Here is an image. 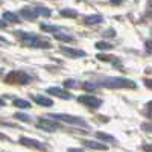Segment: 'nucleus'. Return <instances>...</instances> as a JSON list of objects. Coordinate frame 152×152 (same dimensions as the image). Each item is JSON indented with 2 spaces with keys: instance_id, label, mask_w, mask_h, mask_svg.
<instances>
[{
  "instance_id": "obj_1",
  "label": "nucleus",
  "mask_w": 152,
  "mask_h": 152,
  "mask_svg": "<svg viewBox=\"0 0 152 152\" xmlns=\"http://www.w3.org/2000/svg\"><path fill=\"white\" fill-rule=\"evenodd\" d=\"M15 37L18 40L28 47H37V49H50L52 44H50L49 40L46 38H41L35 34H31V32H23V31H15L14 32Z\"/></svg>"
},
{
  "instance_id": "obj_2",
  "label": "nucleus",
  "mask_w": 152,
  "mask_h": 152,
  "mask_svg": "<svg viewBox=\"0 0 152 152\" xmlns=\"http://www.w3.org/2000/svg\"><path fill=\"white\" fill-rule=\"evenodd\" d=\"M99 87H108V88H135V82L126 78H117V76H108L97 82Z\"/></svg>"
},
{
  "instance_id": "obj_3",
  "label": "nucleus",
  "mask_w": 152,
  "mask_h": 152,
  "mask_svg": "<svg viewBox=\"0 0 152 152\" xmlns=\"http://www.w3.org/2000/svg\"><path fill=\"white\" fill-rule=\"evenodd\" d=\"M47 117L50 119H56L59 122H66V123H70V125H76V126H82V128H88V123L78 117V116H70V114H64V113H56V114H49Z\"/></svg>"
},
{
  "instance_id": "obj_4",
  "label": "nucleus",
  "mask_w": 152,
  "mask_h": 152,
  "mask_svg": "<svg viewBox=\"0 0 152 152\" xmlns=\"http://www.w3.org/2000/svg\"><path fill=\"white\" fill-rule=\"evenodd\" d=\"M32 81V78L28 75V73H24L21 70H12L9 72L6 76H5V82L6 84H29Z\"/></svg>"
},
{
  "instance_id": "obj_5",
  "label": "nucleus",
  "mask_w": 152,
  "mask_h": 152,
  "mask_svg": "<svg viewBox=\"0 0 152 152\" xmlns=\"http://www.w3.org/2000/svg\"><path fill=\"white\" fill-rule=\"evenodd\" d=\"M37 126L40 129H44V131H49V132H53L59 128V123L55 122V120H50V117H40L37 120Z\"/></svg>"
},
{
  "instance_id": "obj_6",
  "label": "nucleus",
  "mask_w": 152,
  "mask_h": 152,
  "mask_svg": "<svg viewBox=\"0 0 152 152\" xmlns=\"http://www.w3.org/2000/svg\"><path fill=\"white\" fill-rule=\"evenodd\" d=\"M78 100L81 104H84L85 107L88 108H99L100 105H102V99H99L93 94H82L78 97Z\"/></svg>"
},
{
  "instance_id": "obj_7",
  "label": "nucleus",
  "mask_w": 152,
  "mask_h": 152,
  "mask_svg": "<svg viewBox=\"0 0 152 152\" xmlns=\"http://www.w3.org/2000/svg\"><path fill=\"white\" fill-rule=\"evenodd\" d=\"M47 94H53V96H56V97H59V99H72V94L69 93V91H66V90H62V88H59V87H50V88H47Z\"/></svg>"
},
{
  "instance_id": "obj_8",
  "label": "nucleus",
  "mask_w": 152,
  "mask_h": 152,
  "mask_svg": "<svg viewBox=\"0 0 152 152\" xmlns=\"http://www.w3.org/2000/svg\"><path fill=\"white\" fill-rule=\"evenodd\" d=\"M59 50H61L64 55L70 56V58H82V56H85V52H84V50H79V49H72V47L62 46Z\"/></svg>"
},
{
  "instance_id": "obj_9",
  "label": "nucleus",
  "mask_w": 152,
  "mask_h": 152,
  "mask_svg": "<svg viewBox=\"0 0 152 152\" xmlns=\"http://www.w3.org/2000/svg\"><path fill=\"white\" fill-rule=\"evenodd\" d=\"M20 143L23 146H29V148H37V149H46V145H43L41 142L34 140L29 137H20Z\"/></svg>"
},
{
  "instance_id": "obj_10",
  "label": "nucleus",
  "mask_w": 152,
  "mask_h": 152,
  "mask_svg": "<svg viewBox=\"0 0 152 152\" xmlns=\"http://www.w3.org/2000/svg\"><path fill=\"white\" fill-rule=\"evenodd\" d=\"M20 15L24 18V20H29V21H32V20H35L37 17H38V12H37V9L35 8H23V9H20Z\"/></svg>"
},
{
  "instance_id": "obj_11",
  "label": "nucleus",
  "mask_w": 152,
  "mask_h": 152,
  "mask_svg": "<svg viewBox=\"0 0 152 152\" xmlns=\"http://www.w3.org/2000/svg\"><path fill=\"white\" fill-rule=\"evenodd\" d=\"M32 100L38 105H43V107H52L53 105V100L49 99L46 96H41V94H32Z\"/></svg>"
},
{
  "instance_id": "obj_12",
  "label": "nucleus",
  "mask_w": 152,
  "mask_h": 152,
  "mask_svg": "<svg viewBox=\"0 0 152 152\" xmlns=\"http://www.w3.org/2000/svg\"><path fill=\"white\" fill-rule=\"evenodd\" d=\"M82 145L90 148V149H99V151H107L108 146L102 145V143H97V142H91V140H82Z\"/></svg>"
},
{
  "instance_id": "obj_13",
  "label": "nucleus",
  "mask_w": 152,
  "mask_h": 152,
  "mask_svg": "<svg viewBox=\"0 0 152 152\" xmlns=\"http://www.w3.org/2000/svg\"><path fill=\"white\" fill-rule=\"evenodd\" d=\"M102 21H104V17L99 15V14L97 15L94 14V15H85L84 17V23L85 24H99V23H102Z\"/></svg>"
},
{
  "instance_id": "obj_14",
  "label": "nucleus",
  "mask_w": 152,
  "mask_h": 152,
  "mask_svg": "<svg viewBox=\"0 0 152 152\" xmlns=\"http://www.w3.org/2000/svg\"><path fill=\"white\" fill-rule=\"evenodd\" d=\"M97 59H100V61H107V62H113L114 66H120V62H119V59L116 58V56H113V55H105V53H99L97 56H96Z\"/></svg>"
},
{
  "instance_id": "obj_15",
  "label": "nucleus",
  "mask_w": 152,
  "mask_h": 152,
  "mask_svg": "<svg viewBox=\"0 0 152 152\" xmlns=\"http://www.w3.org/2000/svg\"><path fill=\"white\" fill-rule=\"evenodd\" d=\"M2 18H3V20H6V21H9V23H20L18 15H17V14H14V12H9V11L3 12Z\"/></svg>"
},
{
  "instance_id": "obj_16",
  "label": "nucleus",
  "mask_w": 152,
  "mask_h": 152,
  "mask_svg": "<svg viewBox=\"0 0 152 152\" xmlns=\"http://www.w3.org/2000/svg\"><path fill=\"white\" fill-rule=\"evenodd\" d=\"M14 107L21 108V110H29L31 108V102L24 99H14Z\"/></svg>"
},
{
  "instance_id": "obj_17",
  "label": "nucleus",
  "mask_w": 152,
  "mask_h": 152,
  "mask_svg": "<svg viewBox=\"0 0 152 152\" xmlns=\"http://www.w3.org/2000/svg\"><path fill=\"white\" fill-rule=\"evenodd\" d=\"M53 38L58 41H66V43H70V41H75V38L72 35H66V34H61V32H56L53 34Z\"/></svg>"
},
{
  "instance_id": "obj_18",
  "label": "nucleus",
  "mask_w": 152,
  "mask_h": 152,
  "mask_svg": "<svg viewBox=\"0 0 152 152\" xmlns=\"http://www.w3.org/2000/svg\"><path fill=\"white\" fill-rule=\"evenodd\" d=\"M59 14H61L62 17L76 18V17H78V11H76V9H69V8H66V9H61V11H59Z\"/></svg>"
},
{
  "instance_id": "obj_19",
  "label": "nucleus",
  "mask_w": 152,
  "mask_h": 152,
  "mask_svg": "<svg viewBox=\"0 0 152 152\" xmlns=\"http://www.w3.org/2000/svg\"><path fill=\"white\" fill-rule=\"evenodd\" d=\"M94 135H96V138H99V140H104V142H113V143H116V138H114L113 135H110V134H105V132H96Z\"/></svg>"
},
{
  "instance_id": "obj_20",
  "label": "nucleus",
  "mask_w": 152,
  "mask_h": 152,
  "mask_svg": "<svg viewBox=\"0 0 152 152\" xmlns=\"http://www.w3.org/2000/svg\"><path fill=\"white\" fill-rule=\"evenodd\" d=\"M41 29L46 31V32H50V34L61 32V28L59 26H50V24H41Z\"/></svg>"
},
{
  "instance_id": "obj_21",
  "label": "nucleus",
  "mask_w": 152,
  "mask_h": 152,
  "mask_svg": "<svg viewBox=\"0 0 152 152\" xmlns=\"http://www.w3.org/2000/svg\"><path fill=\"white\" fill-rule=\"evenodd\" d=\"M94 46H96V49H99V50H110V49L114 47L113 44H110V43H107V41H97Z\"/></svg>"
},
{
  "instance_id": "obj_22",
  "label": "nucleus",
  "mask_w": 152,
  "mask_h": 152,
  "mask_svg": "<svg viewBox=\"0 0 152 152\" xmlns=\"http://www.w3.org/2000/svg\"><path fill=\"white\" fill-rule=\"evenodd\" d=\"M82 88L85 91H93V90H96V88H99V85H97V82H84Z\"/></svg>"
},
{
  "instance_id": "obj_23",
  "label": "nucleus",
  "mask_w": 152,
  "mask_h": 152,
  "mask_svg": "<svg viewBox=\"0 0 152 152\" xmlns=\"http://www.w3.org/2000/svg\"><path fill=\"white\" fill-rule=\"evenodd\" d=\"M38 15H43V17H50V14H52V11H50L49 8H41V6H37L35 8Z\"/></svg>"
},
{
  "instance_id": "obj_24",
  "label": "nucleus",
  "mask_w": 152,
  "mask_h": 152,
  "mask_svg": "<svg viewBox=\"0 0 152 152\" xmlns=\"http://www.w3.org/2000/svg\"><path fill=\"white\" fill-rule=\"evenodd\" d=\"M14 117L18 119V120H21V122H26V123H31L32 122V119L28 116V114H23V113H15Z\"/></svg>"
},
{
  "instance_id": "obj_25",
  "label": "nucleus",
  "mask_w": 152,
  "mask_h": 152,
  "mask_svg": "<svg viewBox=\"0 0 152 152\" xmlns=\"http://www.w3.org/2000/svg\"><path fill=\"white\" fill-rule=\"evenodd\" d=\"M145 114H146L149 119H152V100L145 105Z\"/></svg>"
},
{
  "instance_id": "obj_26",
  "label": "nucleus",
  "mask_w": 152,
  "mask_h": 152,
  "mask_svg": "<svg viewBox=\"0 0 152 152\" xmlns=\"http://www.w3.org/2000/svg\"><path fill=\"white\" fill-rule=\"evenodd\" d=\"M64 87H66V88L76 87V81H75V79H66V81H64Z\"/></svg>"
},
{
  "instance_id": "obj_27",
  "label": "nucleus",
  "mask_w": 152,
  "mask_h": 152,
  "mask_svg": "<svg viewBox=\"0 0 152 152\" xmlns=\"http://www.w3.org/2000/svg\"><path fill=\"white\" fill-rule=\"evenodd\" d=\"M142 129H145L148 132H152V123H143L142 125Z\"/></svg>"
},
{
  "instance_id": "obj_28",
  "label": "nucleus",
  "mask_w": 152,
  "mask_h": 152,
  "mask_svg": "<svg viewBox=\"0 0 152 152\" xmlns=\"http://www.w3.org/2000/svg\"><path fill=\"white\" fill-rule=\"evenodd\" d=\"M104 35H105V37H111V38H113V37H116V32H114V29H107V31L104 32Z\"/></svg>"
},
{
  "instance_id": "obj_29",
  "label": "nucleus",
  "mask_w": 152,
  "mask_h": 152,
  "mask_svg": "<svg viewBox=\"0 0 152 152\" xmlns=\"http://www.w3.org/2000/svg\"><path fill=\"white\" fill-rule=\"evenodd\" d=\"M145 46H146V49L149 50V52H152V40H148V41L145 43Z\"/></svg>"
},
{
  "instance_id": "obj_30",
  "label": "nucleus",
  "mask_w": 152,
  "mask_h": 152,
  "mask_svg": "<svg viewBox=\"0 0 152 152\" xmlns=\"http://www.w3.org/2000/svg\"><path fill=\"white\" fill-rule=\"evenodd\" d=\"M145 85L148 88H152V79H145Z\"/></svg>"
},
{
  "instance_id": "obj_31",
  "label": "nucleus",
  "mask_w": 152,
  "mask_h": 152,
  "mask_svg": "<svg viewBox=\"0 0 152 152\" xmlns=\"http://www.w3.org/2000/svg\"><path fill=\"white\" fill-rule=\"evenodd\" d=\"M142 149H143V151H152V145H143Z\"/></svg>"
},
{
  "instance_id": "obj_32",
  "label": "nucleus",
  "mask_w": 152,
  "mask_h": 152,
  "mask_svg": "<svg viewBox=\"0 0 152 152\" xmlns=\"http://www.w3.org/2000/svg\"><path fill=\"white\" fill-rule=\"evenodd\" d=\"M122 2H123V0H110V3H111V5H120Z\"/></svg>"
},
{
  "instance_id": "obj_33",
  "label": "nucleus",
  "mask_w": 152,
  "mask_h": 152,
  "mask_svg": "<svg viewBox=\"0 0 152 152\" xmlns=\"http://www.w3.org/2000/svg\"><path fill=\"white\" fill-rule=\"evenodd\" d=\"M69 151H70V152H79V151H82V149H79V148H69Z\"/></svg>"
},
{
  "instance_id": "obj_34",
  "label": "nucleus",
  "mask_w": 152,
  "mask_h": 152,
  "mask_svg": "<svg viewBox=\"0 0 152 152\" xmlns=\"http://www.w3.org/2000/svg\"><path fill=\"white\" fill-rule=\"evenodd\" d=\"M149 8L152 9V0H151V2H149Z\"/></svg>"
},
{
  "instance_id": "obj_35",
  "label": "nucleus",
  "mask_w": 152,
  "mask_h": 152,
  "mask_svg": "<svg viewBox=\"0 0 152 152\" xmlns=\"http://www.w3.org/2000/svg\"><path fill=\"white\" fill-rule=\"evenodd\" d=\"M78 2H82V0H78Z\"/></svg>"
}]
</instances>
